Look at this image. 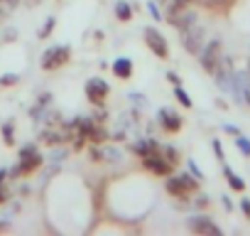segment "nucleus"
<instances>
[{
	"instance_id": "26",
	"label": "nucleus",
	"mask_w": 250,
	"mask_h": 236,
	"mask_svg": "<svg viewBox=\"0 0 250 236\" xmlns=\"http://www.w3.org/2000/svg\"><path fill=\"white\" fill-rule=\"evenodd\" d=\"M91 118H93V121H96V123H103V121H105V118H108V111H105V108H96Z\"/></svg>"
},
{
	"instance_id": "38",
	"label": "nucleus",
	"mask_w": 250,
	"mask_h": 236,
	"mask_svg": "<svg viewBox=\"0 0 250 236\" xmlns=\"http://www.w3.org/2000/svg\"><path fill=\"white\" fill-rule=\"evenodd\" d=\"M130 101H135V103L140 101V103H143V94H130Z\"/></svg>"
},
{
	"instance_id": "17",
	"label": "nucleus",
	"mask_w": 250,
	"mask_h": 236,
	"mask_svg": "<svg viewBox=\"0 0 250 236\" xmlns=\"http://www.w3.org/2000/svg\"><path fill=\"white\" fill-rule=\"evenodd\" d=\"M115 15H118V20L128 23L133 18V10H130V5L125 3V0H118V3H115Z\"/></svg>"
},
{
	"instance_id": "2",
	"label": "nucleus",
	"mask_w": 250,
	"mask_h": 236,
	"mask_svg": "<svg viewBox=\"0 0 250 236\" xmlns=\"http://www.w3.org/2000/svg\"><path fill=\"white\" fill-rule=\"evenodd\" d=\"M69 57H71V49H69L66 45H62V47H52V49H47L44 57H42V69H44V71L59 69V67H64V64L69 62Z\"/></svg>"
},
{
	"instance_id": "16",
	"label": "nucleus",
	"mask_w": 250,
	"mask_h": 236,
	"mask_svg": "<svg viewBox=\"0 0 250 236\" xmlns=\"http://www.w3.org/2000/svg\"><path fill=\"white\" fill-rule=\"evenodd\" d=\"M223 175H226L228 185H230V187H233L235 192H243V189H245V182H243V180H240V177H238V175H235V172H233V170L228 167V165L223 167Z\"/></svg>"
},
{
	"instance_id": "24",
	"label": "nucleus",
	"mask_w": 250,
	"mask_h": 236,
	"mask_svg": "<svg viewBox=\"0 0 250 236\" xmlns=\"http://www.w3.org/2000/svg\"><path fill=\"white\" fill-rule=\"evenodd\" d=\"M20 81L18 74H5V76H0V86H15Z\"/></svg>"
},
{
	"instance_id": "4",
	"label": "nucleus",
	"mask_w": 250,
	"mask_h": 236,
	"mask_svg": "<svg viewBox=\"0 0 250 236\" xmlns=\"http://www.w3.org/2000/svg\"><path fill=\"white\" fill-rule=\"evenodd\" d=\"M143 37H145L147 47H150L160 59H167V57H169V47H167V40H165V35H162V32H157L155 27H145Z\"/></svg>"
},
{
	"instance_id": "1",
	"label": "nucleus",
	"mask_w": 250,
	"mask_h": 236,
	"mask_svg": "<svg viewBox=\"0 0 250 236\" xmlns=\"http://www.w3.org/2000/svg\"><path fill=\"white\" fill-rule=\"evenodd\" d=\"M165 187H167V192H169L172 197L187 199L191 192H196L199 180H194V175H177V177H167Z\"/></svg>"
},
{
	"instance_id": "41",
	"label": "nucleus",
	"mask_w": 250,
	"mask_h": 236,
	"mask_svg": "<svg viewBox=\"0 0 250 236\" xmlns=\"http://www.w3.org/2000/svg\"><path fill=\"white\" fill-rule=\"evenodd\" d=\"M223 207H226V209H233V204H230V199H228V197H223Z\"/></svg>"
},
{
	"instance_id": "27",
	"label": "nucleus",
	"mask_w": 250,
	"mask_h": 236,
	"mask_svg": "<svg viewBox=\"0 0 250 236\" xmlns=\"http://www.w3.org/2000/svg\"><path fill=\"white\" fill-rule=\"evenodd\" d=\"M49 101H52V94H47V91H44V94H40V96H37V108L49 106Z\"/></svg>"
},
{
	"instance_id": "8",
	"label": "nucleus",
	"mask_w": 250,
	"mask_h": 236,
	"mask_svg": "<svg viewBox=\"0 0 250 236\" xmlns=\"http://www.w3.org/2000/svg\"><path fill=\"white\" fill-rule=\"evenodd\" d=\"M218 59H221V40H211L208 47L201 49V67H204L208 74H213Z\"/></svg>"
},
{
	"instance_id": "3",
	"label": "nucleus",
	"mask_w": 250,
	"mask_h": 236,
	"mask_svg": "<svg viewBox=\"0 0 250 236\" xmlns=\"http://www.w3.org/2000/svg\"><path fill=\"white\" fill-rule=\"evenodd\" d=\"M179 32H182V45H184L187 52L199 54L204 49V27L201 25H191V27L179 30Z\"/></svg>"
},
{
	"instance_id": "13",
	"label": "nucleus",
	"mask_w": 250,
	"mask_h": 236,
	"mask_svg": "<svg viewBox=\"0 0 250 236\" xmlns=\"http://www.w3.org/2000/svg\"><path fill=\"white\" fill-rule=\"evenodd\" d=\"M160 143L157 141H152V138H147V141H143V143H135L133 145V150L140 155V158H145V155H152V153H160Z\"/></svg>"
},
{
	"instance_id": "20",
	"label": "nucleus",
	"mask_w": 250,
	"mask_h": 236,
	"mask_svg": "<svg viewBox=\"0 0 250 236\" xmlns=\"http://www.w3.org/2000/svg\"><path fill=\"white\" fill-rule=\"evenodd\" d=\"M160 155H162L167 163H172V165H177V160H179V153H177L172 145H165V148H160Z\"/></svg>"
},
{
	"instance_id": "43",
	"label": "nucleus",
	"mask_w": 250,
	"mask_h": 236,
	"mask_svg": "<svg viewBox=\"0 0 250 236\" xmlns=\"http://www.w3.org/2000/svg\"><path fill=\"white\" fill-rule=\"evenodd\" d=\"M3 3H5V0H0V5H3Z\"/></svg>"
},
{
	"instance_id": "10",
	"label": "nucleus",
	"mask_w": 250,
	"mask_h": 236,
	"mask_svg": "<svg viewBox=\"0 0 250 236\" xmlns=\"http://www.w3.org/2000/svg\"><path fill=\"white\" fill-rule=\"evenodd\" d=\"M160 123H162V128L167 133H177L182 128V116L174 113V111H169V108H162L160 111Z\"/></svg>"
},
{
	"instance_id": "11",
	"label": "nucleus",
	"mask_w": 250,
	"mask_h": 236,
	"mask_svg": "<svg viewBox=\"0 0 250 236\" xmlns=\"http://www.w3.org/2000/svg\"><path fill=\"white\" fill-rule=\"evenodd\" d=\"M167 23H169L172 27H177V30H187V27L196 25V23H199V18H196L194 13H189V10H179L174 18H167Z\"/></svg>"
},
{
	"instance_id": "18",
	"label": "nucleus",
	"mask_w": 250,
	"mask_h": 236,
	"mask_svg": "<svg viewBox=\"0 0 250 236\" xmlns=\"http://www.w3.org/2000/svg\"><path fill=\"white\" fill-rule=\"evenodd\" d=\"M174 96H177V101H179V103H182L184 108H191V106H194L191 96H189V94H187V91L182 89V84H179V86H174Z\"/></svg>"
},
{
	"instance_id": "14",
	"label": "nucleus",
	"mask_w": 250,
	"mask_h": 236,
	"mask_svg": "<svg viewBox=\"0 0 250 236\" xmlns=\"http://www.w3.org/2000/svg\"><path fill=\"white\" fill-rule=\"evenodd\" d=\"M86 138L91 141V143H96V145H101V143H105V141H110V133L103 128V126H98V123H93L91 126V131L86 133Z\"/></svg>"
},
{
	"instance_id": "19",
	"label": "nucleus",
	"mask_w": 250,
	"mask_h": 236,
	"mask_svg": "<svg viewBox=\"0 0 250 236\" xmlns=\"http://www.w3.org/2000/svg\"><path fill=\"white\" fill-rule=\"evenodd\" d=\"M191 0H169V10H167V18H174L179 10H184Z\"/></svg>"
},
{
	"instance_id": "9",
	"label": "nucleus",
	"mask_w": 250,
	"mask_h": 236,
	"mask_svg": "<svg viewBox=\"0 0 250 236\" xmlns=\"http://www.w3.org/2000/svg\"><path fill=\"white\" fill-rule=\"evenodd\" d=\"M189 229L196 231V234H211V236H221V229L206 219V216H196V219H189Z\"/></svg>"
},
{
	"instance_id": "22",
	"label": "nucleus",
	"mask_w": 250,
	"mask_h": 236,
	"mask_svg": "<svg viewBox=\"0 0 250 236\" xmlns=\"http://www.w3.org/2000/svg\"><path fill=\"white\" fill-rule=\"evenodd\" d=\"M3 138H5V145H15V136H13V123H5V126H3Z\"/></svg>"
},
{
	"instance_id": "21",
	"label": "nucleus",
	"mask_w": 250,
	"mask_h": 236,
	"mask_svg": "<svg viewBox=\"0 0 250 236\" xmlns=\"http://www.w3.org/2000/svg\"><path fill=\"white\" fill-rule=\"evenodd\" d=\"M54 25H57V20H54V18H47V23H44V27L40 30V40H47V37L52 35V30H54Z\"/></svg>"
},
{
	"instance_id": "42",
	"label": "nucleus",
	"mask_w": 250,
	"mask_h": 236,
	"mask_svg": "<svg viewBox=\"0 0 250 236\" xmlns=\"http://www.w3.org/2000/svg\"><path fill=\"white\" fill-rule=\"evenodd\" d=\"M160 3H169V0H160Z\"/></svg>"
},
{
	"instance_id": "29",
	"label": "nucleus",
	"mask_w": 250,
	"mask_h": 236,
	"mask_svg": "<svg viewBox=\"0 0 250 236\" xmlns=\"http://www.w3.org/2000/svg\"><path fill=\"white\" fill-rule=\"evenodd\" d=\"M83 145H86V136H76V138H74V148H76V150H81Z\"/></svg>"
},
{
	"instance_id": "35",
	"label": "nucleus",
	"mask_w": 250,
	"mask_h": 236,
	"mask_svg": "<svg viewBox=\"0 0 250 236\" xmlns=\"http://www.w3.org/2000/svg\"><path fill=\"white\" fill-rule=\"evenodd\" d=\"M147 8H150V13H152V18H157V20H160V10H157V5H155V3H150Z\"/></svg>"
},
{
	"instance_id": "25",
	"label": "nucleus",
	"mask_w": 250,
	"mask_h": 236,
	"mask_svg": "<svg viewBox=\"0 0 250 236\" xmlns=\"http://www.w3.org/2000/svg\"><path fill=\"white\" fill-rule=\"evenodd\" d=\"M88 158H91L93 163H101V160H105V150H103V148H91Z\"/></svg>"
},
{
	"instance_id": "7",
	"label": "nucleus",
	"mask_w": 250,
	"mask_h": 236,
	"mask_svg": "<svg viewBox=\"0 0 250 236\" xmlns=\"http://www.w3.org/2000/svg\"><path fill=\"white\" fill-rule=\"evenodd\" d=\"M40 165H42V155H40V153H35V155L20 158V160H18V165H15L13 170H8V175H10L13 180H15V177H20V175H32Z\"/></svg>"
},
{
	"instance_id": "34",
	"label": "nucleus",
	"mask_w": 250,
	"mask_h": 236,
	"mask_svg": "<svg viewBox=\"0 0 250 236\" xmlns=\"http://www.w3.org/2000/svg\"><path fill=\"white\" fill-rule=\"evenodd\" d=\"M240 209L245 212V216H250V199H243L240 202Z\"/></svg>"
},
{
	"instance_id": "32",
	"label": "nucleus",
	"mask_w": 250,
	"mask_h": 236,
	"mask_svg": "<svg viewBox=\"0 0 250 236\" xmlns=\"http://www.w3.org/2000/svg\"><path fill=\"white\" fill-rule=\"evenodd\" d=\"M189 170H191V175H194L196 180H201V177H204V175H201V170L196 167V163H189Z\"/></svg>"
},
{
	"instance_id": "15",
	"label": "nucleus",
	"mask_w": 250,
	"mask_h": 236,
	"mask_svg": "<svg viewBox=\"0 0 250 236\" xmlns=\"http://www.w3.org/2000/svg\"><path fill=\"white\" fill-rule=\"evenodd\" d=\"M40 138H42V143H47V145H59V143L66 141L64 131H44Z\"/></svg>"
},
{
	"instance_id": "39",
	"label": "nucleus",
	"mask_w": 250,
	"mask_h": 236,
	"mask_svg": "<svg viewBox=\"0 0 250 236\" xmlns=\"http://www.w3.org/2000/svg\"><path fill=\"white\" fill-rule=\"evenodd\" d=\"M226 133H230V136H238L240 131H238V128H233V126H226Z\"/></svg>"
},
{
	"instance_id": "40",
	"label": "nucleus",
	"mask_w": 250,
	"mask_h": 236,
	"mask_svg": "<svg viewBox=\"0 0 250 236\" xmlns=\"http://www.w3.org/2000/svg\"><path fill=\"white\" fill-rule=\"evenodd\" d=\"M206 204H208L206 197H199V199H196V207H206Z\"/></svg>"
},
{
	"instance_id": "36",
	"label": "nucleus",
	"mask_w": 250,
	"mask_h": 236,
	"mask_svg": "<svg viewBox=\"0 0 250 236\" xmlns=\"http://www.w3.org/2000/svg\"><path fill=\"white\" fill-rule=\"evenodd\" d=\"M5 180H8V170H5V167H0V185H3Z\"/></svg>"
},
{
	"instance_id": "28",
	"label": "nucleus",
	"mask_w": 250,
	"mask_h": 236,
	"mask_svg": "<svg viewBox=\"0 0 250 236\" xmlns=\"http://www.w3.org/2000/svg\"><path fill=\"white\" fill-rule=\"evenodd\" d=\"M35 153H37V148H35V145L30 143V145H22V148H20L18 158H27V155H35Z\"/></svg>"
},
{
	"instance_id": "30",
	"label": "nucleus",
	"mask_w": 250,
	"mask_h": 236,
	"mask_svg": "<svg viewBox=\"0 0 250 236\" xmlns=\"http://www.w3.org/2000/svg\"><path fill=\"white\" fill-rule=\"evenodd\" d=\"M213 153L218 160H223V148H221V141H213Z\"/></svg>"
},
{
	"instance_id": "23",
	"label": "nucleus",
	"mask_w": 250,
	"mask_h": 236,
	"mask_svg": "<svg viewBox=\"0 0 250 236\" xmlns=\"http://www.w3.org/2000/svg\"><path fill=\"white\" fill-rule=\"evenodd\" d=\"M235 145H238L245 155H250V141H248L245 136H240V133H238V136H235Z\"/></svg>"
},
{
	"instance_id": "33",
	"label": "nucleus",
	"mask_w": 250,
	"mask_h": 236,
	"mask_svg": "<svg viewBox=\"0 0 250 236\" xmlns=\"http://www.w3.org/2000/svg\"><path fill=\"white\" fill-rule=\"evenodd\" d=\"M10 199V192L8 189H3V185H0V204H5Z\"/></svg>"
},
{
	"instance_id": "31",
	"label": "nucleus",
	"mask_w": 250,
	"mask_h": 236,
	"mask_svg": "<svg viewBox=\"0 0 250 236\" xmlns=\"http://www.w3.org/2000/svg\"><path fill=\"white\" fill-rule=\"evenodd\" d=\"M167 81H169L172 86H179V76H177L174 71H167Z\"/></svg>"
},
{
	"instance_id": "6",
	"label": "nucleus",
	"mask_w": 250,
	"mask_h": 236,
	"mask_svg": "<svg viewBox=\"0 0 250 236\" xmlns=\"http://www.w3.org/2000/svg\"><path fill=\"white\" fill-rule=\"evenodd\" d=\"M143 165L152 172V175H160V177H169L172 175V163H167L160 153H152V155H145L143 158Z\"/></svg>"
},
{
	"instance_id": "37",
	"label": "nucleus",
	"mask_w": 250,
	"mask_h": 236,
	"mask_svg": "<svg viewBox=\"0 0 250 236\" xmlns=\"http://www.w3.org/2000/svg\"><path fill=\"white\" fill-rule=\"evenodd\" d=\"M123 138H125V133H123V131H118V133H113V136H110V141H123Z\"/></svg>"
},
{
	"instance_id": "12",
	"label": "nucleus",
	"mask_w": 250,
	"mask_h": 236,
	"mask_svg": "<svg viewBox=\"0 0 250 236\" xmlns=\"http://www.w3.org/2000/svg\"><path fill=\"white\" fill-rule=\"evenodd\" d=\"M113 74H115L118 79H130V76H133V62H130L128 57L115 59V62H113Z\"/></svg>"
},
{
	"instance_id": "5",
	"label": "nucleus",
	"mask_w": 250,
	"mask_h": 236,
	"mask_svg": "<svg viewBox=\"0 0 250 236\" xmlns=\"http://www.w3.org/2000/svg\"><path fill=\"white\" fill-rule=\"evenodd\" d=\"M108 94H110V86H108L103 79H88V81H86V98H88L93 106H101Z\"/></svg>"
}]
</instances>
